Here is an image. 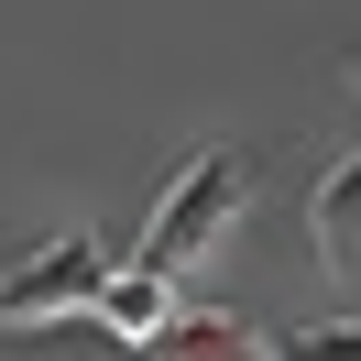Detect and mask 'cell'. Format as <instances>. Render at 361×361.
Wrapping results in <instances>:
<instances>
[{
    "mask_svg": "<svg viewBox=\"0 0 361 361\" xmlns=\"http://www.w3.org/2000/svg\"><path fill=\"white\" fill-rule=\"evenodd\" d=\"M285 361H361V317H339V329H295Z\"/></svg>",
    "mask_w": 361,
    "mask_h": 361,
    "instance_id": "obj_6",
    "label": "cell"
},
{
    "mask_svg": "<svg viewBox=\"0 0 361 361\" xmlns=\"http://www.w3.org/2000/svg\"><path fill=\"white\" fill-rule=\"evenodd\" d=\"M241 197H252L241 154H197V164H186V176H176V186L154 197V219H142V252H132V263H154V274H197L208 252L230 241Z\"/></svg>",
    "mask_w": 361,
    "mask_h": 361,
    "instance_id": "obj_1",
    "label": "cell"
},
{
    "mask_svg": "<svg viewBox=\"0 0 361 361\" xmlns=\"http://www.w3.org/2000/svg\"><path fill=\"white\" fill-rule=\"evenodd\" d=\"M88 317H99L110 339H132V350H142V339L176 317V274H154V263H110V285H99Z\"/></svg>",
    "mask_w": 361,
    "mask_h": 361,
    "instance_id": "obj_4",
    "label": "cell"
},
{
    "mask_svg": "<svg viewBox=\"0 0 361 361\" xmlns=\"http://www.w3.org/2000/svg\"><path fill=\"white\" fill-rule=\"evenodd\" d=\"M142 361H274V350L252 339V317H219V307H176L154 339H142Z\"/></svg>",
    "mask_w": 361,
    "mask_h": 361,
    "instance_id": "obj_3",
    "label": "cell"
},
{
    "mask_svg": "<svg viewBox=\"0 0 361 361\" xmlns=\"http://www.w3.org/2000/svg\"><path fill=\"white\" fill-rule=\"evenodd\" d=\"M99 285H110V252L66 230V241L23 252V263L0 274V329H66V317L99 307Z\"/></svg>",
    "mask_w": 361,
    "mask_h": 361,
    "instance_id": "obj_2",
    "label": "cell"
},
{
    "mask_svg": "<svg viewBox=\"0 0 361 361\" xmlns=\"http://www.w3.org/2000/svg\"><path fill=\"white\" fill-rule=\"evenodd\" d=\"M307 230H317V263H329L339 285H361V154L317 176V208H307Z\"/></svg>",
    "mask_w": 361,
    "mask_h": 361,
    "instance_id": "obj_5",
    "label": "cell"
}]
</instances>
